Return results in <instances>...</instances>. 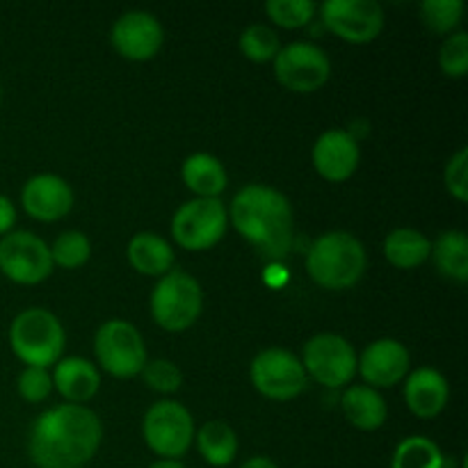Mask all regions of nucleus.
I'll return each instance as SVG.
<instances>
[{"label":"nucleus","mask_w":468,"mask_h":468,"mask_svg":"<svg viewBox=\"0 0 468 468\" xmlns=\"http://www.w3.org/2000/svg\"><path fill=\"white\" fill-rule=\"evenodd\" d=\"M142 378H144L146 387L154 388L158 393H174L181 388L183 375L172 361L167 359H155L146 361L144 368H142Z\"/></svg>","instance_id":"nucleus-32"},{"label":"nucleus","mask_w":468,"mask_h":468,"mask_svg":"<svg viewBox=\"0 0 468 468\" xmlns=\"http://www.w3.org/2000/svg\"><path fill=\"white\" fill-rule=\"evenodd\" d=\"M304 373L329 388H341L356 375V352L336 334H318L304 346Z\"/></svg>","instance_id":"nucleus-11"},{"label":"nucleus","mask_w":468,"mask_h":468,"mask_svg":"<svg viewBox=\"0 0 468 468\" xmlns=\"http://www.w3.org/2000/svg\"><path fill=\"white\" fill-rule=\"evenodd\" d=\"M101 437L99 416L87 407L67 402L35 420L27 452L37 468H82L99 451Z\"/></svg>","instance_id":"nucleus-1"},{"label":"nucleus","mask_w":468,"mask_h":468,"mask_svg":"<svg viewBox=\"0 0 468 468\" xmlns=\"http://www.w3.org/2000/svg\"><path fill=\"white\" fill-rule=\"evenodd\" d=\"M356 370L370 384V388H388L400 382L410 370V352L393 338L375 341L356 359Z\"/></svg>","instance_id":"nucleus-15"},{"label":"nucleus","mask_w":468,"mask_h":468,"mask_svg":"<svg viewBox=\"0 0 468 468\" xmlns=\"http://www.w3.org/2000/svg\"><path fill=\"white\" fill-rule=\"evenodd\" d=\"M128 261L146 277H165L172 272L174 251L165 238L155 233H137L128 245Z\"/></svg>","instance_id":"nucleus-20"},{"label":"nucleus","mask_w":468,"mask_h":468,"mask_svg":"<svg viewBox=\"0 0 468 468\" xmlns=\"http://www.w3.org/2000/svg\"><path fill=\"white\" fill-rule=\"evenodd\" d=\"M432 259L439 272L455 282L464 283L468 279V238L464 231H446L432 245Z\"/></svg>","instance_id":"nucleus-25"},{"label":"nucleus","mask_w":468,"mask_h":468,"mask_svg":"<svg viewBox=\"0 0 468 468\" xmlns=\"http://www.w3.org/2000/svg\"><path fill=\"white\" fill-rule=\"evenodd\" d=\"M251 382L270 400H292L306 388L302 361L282 347H268L251 361Z\"/></svg>","instance_id":"nucleus-10"},{"label":"nucleus","mask_w":468,"mask_h":468,"mask_svg":"<svg viewBox=\"0 0 468 468\" xmlns=\"http://www.w3.org/2000/svg\"><path fill=\"white\" fill-rule=\"evenodd\" d=\"M231 224L261 256L282 261L295 240L291 201L268 186H247L231 204Z\"/></svg>","instance_id":"nucleus-2"},{"label":"nucleus","mask_w":468,"mask_h":468,"mask_svg":"<svg viewBox=\"0 0 468 468\" xmlns=\"http://www.w3.org/2000/svg\"><path fill=\"white\" fill-rule=\"evenodd\" d=\"M439 64H441L443 73L451 78H464L468 73V35L466 32H457V35L448 37L441 46V55H439Z\"/></svg>","instance_id":"nucleus-31"},{"label":"nucleus","mask_w":468,"mask_h":468,"mask_svg":"<svg viewBox=\"0 0 468 468\" xmlns=\"http://www.w3.org/2000/svg\"><path fill=\"white\" fill-rule=\"evenodd\" d=\"M50 379L71 405H80V402L94 398L101 384L96 366L87 359H80V356H69V359L58 361Z\"/></svg>","instance_id":"nucleus-19"},{"label":"nucleus","mask_w":468,"mask_h":468,"mask_svg":"<svg viewBox=\"0 0 468 468\" xmlns=\"http://www.w3.org/2000/svg\"><path fill=\"white\" fill-rule=\"evenodd\" d=\"M462 12H464L462 0H425L420 5V16H423L425 26L439 35H446L452 27H457Z\"/></svg>","instance_id":"nucleus-30"},{"label":"nucleus","mask_w":468,"mask_h":468,"mask_svg":"<svg viewBox=\"0 0 468 468\" xmlns=\"http://www.w3.org/2000/svg\"><path fill=\"white\" fill-rule=\"evenodd\" d=\"M21 204L30 218L39 222H58L71 210L73 192L64 178L55 174H39L23 186Z\"/></svg>","instance_id":"nucleus-16"},{"label":"nucleus","mask_w":468,"mask_h":468,"mask_svg":"<svg viewBox=\"0 0 468 468\" xmlns=\"http://www.w3.org/2000/svg\"><path fill=\"white\" fill-rule=\"evenodd\" d=\"M446 187L457 201L468 199V151L460 149L446 167Z\"/></svg>","instance_id":"nucleus-34"},{"label":"nucleus","mask_w":468,"mask_h":468,"mask_svg":"<svg viewBox=\"0 0 468 468\" xmlns=\"http://www.w3.org/2000/svg\"><path fill=\"white\" fill-rule=\"evenodd\" d=\"M94 352L105 373L114 378H135L146 364V347L140 332L126 320H110L96 332Z\"/></svg>","instance_id":"nucleus-8"},{"label":"nucleus","mask_w":468,"mask_h":468,"mask_svg":"<svg viewBox=\"0 0 468 468\" xmlns=\"http://www.w3.org/2000/svg\"><path fill=\"white\" fill-rule=\"evenodd\" d=\"M91 254V245L87 240L85 233L80 231H67L53 242L50 247V259L53 263L62 265V268L73 270V268H80L90 261Z\"/></svg>","instance_id":"nucleus-28"},{"label":"nucleus","mask_w":468,"mask_h":468,"mask_svg":"<svg viewBox=\"0 0 468 468\" xmlns=\"http://www.w3.org/2000/svg\"><path fill=\"white\" fill-rule=\"evenodd\" d=\"M16 222V210L14 204L5 195H0V236H7L9 229Z\"/></svg>","instance_id":"nucleus-35"},{"label":"nucleus","mask_w":468,"mask_h":468,"mask_svg":"<svg viewBox=\"0 0 468 468\" xmlns=\"http://www.w3.org/2000/svg\"><path fill=\"white\" fill-rule=\"evenodd\" d=\"M0 272L23 286L44 282L53 272L48 245L35 233H7L0 238Z\"/></svg>","instance_id":"nucleus-9"},{"label":"nucleus","mask_w":468,"mask_h":468,"mask_svg":"<svg viewBox=\"0 0 468 468\" xmlns=\"http://www.w3.org/2000/svg\"><path fill=\"white\" fill-rule=\"evenodd\" d=\"M12 350L23 364L46 368L58 364L64 347V329L46 309H27L14 318L9 329Z\"/></svg>","instance_id":"nucleus-4"},{"label":"nucleus","mask_w":468,"mask_h":468,"mask_svg":"<svg viewBox=\"0 0 468 468\" xmlns=\"http://www.w3.org/2000/svg\"><path fill=\"white\" fill-rule=\"evenodd\" d=\"M197 448L210 466H229L238 452L236 432L224 420H208L197 434Z\"/></svg>","instance_id":"nucleus-24"},{"label":"nucleus","mask_w":468,"mask_h":468,"mask_svg":"<svg viewBox=\"0 0 468 468\" xmlns=\"http://www.w3.org/2000/svg\"><path fill=\"white\" fill-rule=\"evenodd\" d=\"M306 270L318 286L329 291L355 286L366 270L364 245L352 233H324L311 245Z\"/></svg>","instance_id":"nucleus-3"},{"label":"nucleus","mask_w":468,"mask_h":468,"mask_svg":"<svg viewBox=\"0 0 468 468\" xmlns=\"http://www.w3.org/2000/svg\"><path fill=\"white\" fill-rule=\"evenodd\" d=\"M149 468H183V464L178 460H158V462H154Z\"/></svg>","instance_id":"nucleus-37"},{"label":"nucleus","mask_w":468,"mask_h":468,"mask_svg":"<svg viewBox=\"0 0 468 468\" xmlns=\"http://www.w3.org/2000/svg\"><path fill=\"white\" fill-rule=\"evenodd\" d=\"M320 14L327 30L350 44H368L384 27V9L375 0H327Z\"/></svg>","instance_id":"nucleus-13"},{"label":"nucleus","mask_w":468,"mask_h":468,"mask_svg":"<svg viewBox=\"0 0 468 468\" xmlns=\"http://www.w3.org/2000/svg\"><path fill=\"white\" fill-rule=\"evenodd\" d=\"M432 242L414 229H396L384 240V256L391 265L402 270L419 268L430 259Z\"/></svg>","instance_id":"nucleus-23"},{"label":"nucleus","mask_w":468,"mask_h":468,"mask_svg":"<svg viewBox=\"0 0 468 468\" xmlns=\"http://www.w3.org/2000/svg\"><path fill=\"white\" fill-rule=\"evenodd\" d=\"M274 73L286 90L311 94L329 80L332 64L323 48L306 41H295L277 53Z\"/></svg>","instance_id":"nucleus-12"},{"label":"nucleus","mask_w":468,"mask_h":468,"mask_svg":"<svg viewBox=\"0 0 468 468\" xmlns=\"http://www.w3.org/2000/svg\"><path fill=\"white\" fill-rule=\"evenodd\" d=\"M314 167L323 178L343 183L359 167V144L347 131H327L314 146Z\"/></svg>","instance_id":"nucleus-17"},{"label":"nucleus","mask_w":468,"mask_h":468,"mask_svg":"<svg viewBox=\"0 0 468 468\" xmlns=\"http://www.w3.org/2000/svg\"><path fill=\"white\" fill-rule=\"evenodd\" d=\"M391 468H446V460L432 439L410 437L396 448Z\"/></svg>","instance_id":"nucleus-26"},{"label":"nucleus","mask_w":468,"mask_h":468,"mask_svg":"<svg viewBox=\"0 0 468 468\" xmlns=\"http://www.w3.org/2000/svg\"><path fill=\"white\" fill-rule=\"evenodd\" d=\"M315 3L311 0H268L265 12L277 26L295 30V27L306 26L315 14Z\"/></svg>","instance_id":"nucleus-29"},{"label":"nucleus","mask_w":468,"mask_h":468,"mask_svg":"<svg viewBox=\"0 0 468 468\" xmlns=\"http://www.w3.org/2000/svg\"><path fill=\"white\" fill-rule=\"evenodd\" d=\"M183 181L199 199H218L227 187V172L215 155L195 154L183 163Z\"/></svg>","instance_id":"nucleus-22"},{"label":"nucleus","mask_w":468,"mask_h":468,"mask_svg":"<svg viewBox=\"0 0 468 468\" xmlns=\"http://www.w3.org/2000/svg\"><path fill=\"white\" fill-rule=\"evenodd\" d=\"M50 388H53V379H50L48 370L46 368L27 366V368L21 373V378H18V393H21L23 400L27 402L46 400Z\"/></svg>","instance_id":"nucleus-33"},{"label":"nucleus","mask_w":468,"mask_h":468,"mask_svg":"<svg viewBox=\"0 0 468 468\" xmlns=\"http://www.w3.org/2000/svg\"><path fill=\"white\" fill-rule=\"evenodd\" d=\"M242 468H279L274 464L272 460H268V457H251V460H247Z\"/></svg>","instance_id":"nucleus-36"},{"label":"nucleus","mask_w":468,"mask_h":468,"mask_svg":"<svg viewBox=\"0 0 468 468\" xmlns=\"http://www.w3.org/2000/svg\"><path fill=\"white\" fill-rule=\"evenodd\" d=\"M204 295L201 286L183 270H172L158 279L151 295V314L167 332H186L199 318Z\"/></svg>","instance_id":"nucleus-5"},{"label":"nucleus","mask_w":468,"mask_h":468,"mask_svg":"<svg viewBox=\"0 0 468 468\" xmlns=\"http://www.w3.org/2000/svg\"><path fill=\"white\" fill-rule=\"evenodd\" d=\"M405 400L419 419H434L448 402L446 378L434 368L414 370L407 379Z\"/></svg>","instance_id":"nucleus-18"},{"label":"nucleus","mask_w":468,"mask_h":468,"mask_svg":"<svg viewBox=\"0 0 468 468\" xmlns=\"http://www.w3.org/2000/svg\"><path fill=\"white\" fill-rule=\"evenodd\" d=\"M229 213L219 199H192L176 210L172 236L183 250L201 251L218 245L227 233Z\"/></svg>","instance_id":"nucleus-7"},{"label":"nucleus","mask_w":468,"mask_h":468,"mask_svg":"<svg viewBox=\"0 0 468 468\" xmlns=\"http://www.w3.org/2000/svg\"><path fill=\"white\" fill-rule=\"evenodd\" d=\"M142 432L155 455L163 460H178L192 446L195 423L186 407L174 400H163L146 411Z\"/></svg>","instance_id":"nucleus-6"},{"label":"nucleus","mask_w":468,"mask_h":468,"mask_svg":"<svg viewBox=\"0 0 468 468\" xmlns=\"http://www.w3.org/2000/svg\"><path fill=\"white\" fill-rule=\"evenodd\" d=\"M112 46L133 62L151 59L163 46V27L149 12H128L112 26Z\"/></svg>","instance_id":"nucleus-14"},{"label":"nucleus","mask_w":468,"mask_h":468,"mask_svg":"<svg viewBox=\"0 0 468 468\" xmlns=\"http://www.w3.org/2000/svg\"><path fill=\"white\" fill-rule=\"evenodd\" d=\"M341 410L355 428L366 430V432L382 428L387 420V402L370 387L347 388L341 398Z\"/></svg>","instance_id":"nucleus-21"},{"label":"nucleus","mask_w":468,"mask_h":468,"mask_svg":"<svg viewBox=\"0 0 468 468\" xmlns=\"http://www.w3.org/2000/svg\"><path fill=\"white\" fill-rule=\"evenodd\" d=\"M240 48L251 62H270L282 50L279 35L268 26H250L240 37Z\"/></svg>","instance_id":"nucleus-27"}]
</instances>
